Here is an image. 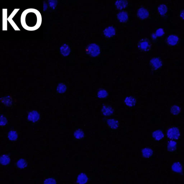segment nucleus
Segmentation results:
<instances>
[{
	"label": "nucleus",
	"mask_w": 184,
	"mask_h": 184,
	"mask_svg": "<svg viewBox=\"0 0 184 184\" xmlns=\"http://www.w3.org/2000/svg\"><path fill=\"white\" fill-rule=\"evenodd\" d=\"M138 46L140 51L148 52L151 50L152 44L151 41L148 39L143 38L139 40Z\"/></svg>",
	"instance_id": "nucleus-1"
},
{
	"label": "nucleus",
	"mask_w": 184,
	"mask_h": 184,
	"mask_svg": "<svg viewBox=\"0 0 184 184\" xmlns=\"http://www.w3.org/2000/svg\"><path fill=\"white\" fill-rule=\"evenodd\" d=\"M87 54L93 57H96L99 55L101 53V49L99 46L96 44L93 43L89 45L86 49Z\"/></svg>",
	"instance_id": "nucleus-2"
},
{
	"label": "nucleus",
	"mask_w": 184,
	"mask_h": 184,
	"mask_svg": "<svg viewBox=\"0 0 184 184\" xmlns=\"http://www.w3.org/2000/svg\"><path fill=\"white\" fill-rule=\"evenodd\" d=\"M180 130L176 127H172L168 129L167 132L168 138L171 140H177L180 138Z\"/></svg>",
	"instance_id": "nucleus-3"
},
{
	"label": "nucleus",
	"mask_w": 184,
	"mask_h": 184,
	"mask_svg": "<svg viewBox=\"0 0 184 184\" xmlns=\"http://www.w3.org/2000/svg\"><path fill=\"white\" fill-rule=\"evenodd\" d=\"M59 52L63 57H68L71 52V49L68 44L66 43L63 44L59 48Z\"/></svg>",
	"instance_id": "nucleus-4"
},
{
	"label": "nucleus",
	"mask_w": 184,
	"mask_h": 184,
	"mask_svg": "<svg viewBox=\"0 0 184 184\" xmlns=\"http://www.w3.org/2000/svg\"><path fill=\"white\" fill-rule=\"evenodd\" d=\"M40 117L39 113L36 111H32L28 114L27 119L30 122L35 123L39 120Z\"/></svg>",
	"instance_id": "nucleus-5"
},
{
	"label": "nucleus",
	"mask_w": 184,
	"mask_h": 184,
	"mask_svg": "<svg viewBox=\"0 0 184 184\" xmlns=\"http://www.w3.org/2000/svg\"><path fill=\"white\" fill-rule=\"evenodd\" d=\"M137 16L141 20H145L149 17L150 13L148 9L144 8L141 7L138 9Z\"/></svg>",
	"instance_id": "nucleus-6"
},
{
	"label": "nucleus",
	"mask_w": 184,
	"mask_h": 184,
	"mask_svg": "<svg viewBox=\"0 0 184 184\" xmlns=\"http://www.w3.org/2000/svg\"><path fill=\"white\" fill-rule=\"evenodd\" d=\"M150 64L152 68L154 69H158L161 68L163 64L161 60L158 58L154 57L150 61Z\"/></svg>",
	"instance_id": "nucleus-7"
},
{
	"label": "nucleus",
	"mask_w": 184,
	"mask_h": 184,
	"mask_svg": "<svg viewBox=\"0 0 184 184\" xmlns=\"http://www.w3.org/2000/svg\"><path fill=\"white\" fill-rule=\"evenodd\" d=\"M102 114L105 116H110L114 113V109L111 106L108 104L103 106L101 110Z\"/></svg>",
	"instance_id": "nucleus-8"
},
{
	"label": "nucleus",
	"mask_w": 184,
	"mask_h": 184,
	"mask_svg": "<svg viewBox=\"0 0 184 184\" xmlns=\"http://www.w3.org/2000/svg\"><path fill=\"white\" fill-rule=\"evenodd\" d=\"M118 20L122 23H126L129 20V16L126 11H123L119 12L117 15Z\"/></svg>",
	"instance_id": "nucleus-9"
},
{
	"label": "nucleus",
	"mask_w": 184,
	"mask_h": 184,
	"mask_svg": "<svg viewBox=\"0 0 184 184\" xmlns=\"http://www.w3.org/2000/svg\"><path fill=\"white\" fill-rule=\"evenodd\" d=\"M108 126L111 130H116L119 126V123L117 120L114 119H107L106 120Z\"/></svg>",
	"instance_id": "nucleus-10"
},
{
	"label": "nucleus",
	"mask_w": 184,
	"mask_h": 184,
	"mask_svg": "<svg viewBox=\"0 0 184 184\" xmlns=\"http://www.w3.org/2000/svg\"><path fill=\"white\" fill-rule=\"evenodd\" d=\"M116 33V31L115 28L111 26L106 28L103 32L104 36L107 38H112L115 35Z\"/></svg>",
	"instance_id": "nucleus-11"
},
{
	"label": "nucleus",
	"mask_w": 184,
	"mask_h": 184,
	"mask_svg": "<svg viewBox=\"0 0 184 184\" xmlns=\"http://www.w3.org/2000/svg\"><path fill=\"white\" fill-rule=\"evenodd\" d=\"M179 38L176 35H170L168 37L166 41L168 44L171 46L176 45L179 41Z\"/></svg>",
	"instance_id": "nucleus-12"
},
{
	"label": "nucleus",
	"mask_w": 184,
	"mask_h": 184,
	"mask_svg": "<svg viewBox=\"0 0 184 184\" xmlns=\"http://www.w3.org/2000/svg\"><path fill=\"white\" fill-rule=\"evenodd\" d=\"M1 102L5 106L10 107L12 106V98L10 96L2 97L1 98Z\"/></svg>",
	"instance_id": "nucleus-13"
},
{
	"label": "nucleus",
	"mask_w": 184,
	"mask_h": 184,
	"mask_svg": "<svg viewBox=\"0 0 184 184\" xmlns=\"http://www.w3.org/2000/svg\"><path fill=\"white\" fill-rule=\"evenodd\" d=\"M67 86L66 84L64 82H61L56 87V93L58 94H64L67 92Z\"/></svg>",
	"instance_id": "nucleus-14"
},
{
	"label": "nucleus",
	"mask_w": 184,
	"mask_h": 184,
	"mask_svg": "<svg viewBox=\"0 0 184 184\" xmlns=\"http://www.w3.org/2000/svg\"><path fill=\"white\" fill-rule=\"evenodd\" d=\"M125 102L127 106L130 108L133 107L136 104V100L133 96H127L125 98Z\"/></svg>",
	"instance_id": "nucleus-15"
},
{
	"label": "nucleus",
	"mask_w": 184,
	"mask_h": 184,
	"mask_svg": "<svg viewBox=\"0 0 184 184\" xmlns=\"http://www.w3.org/2000/svg\"><path fill=\"white\" fill-rule=\"evenodd\" d=\"M152 137L156 141H160L164 138V133L161 130H156L153 132Z\"/></svg>",
	"instance_id": "nucleus-16"
},
{
	"label": "nucleus",
	"mask_w": 184,
	"mask_h": 184,
	"mask_svg": "<svg viewBox=\"0 0 184 184\" xmlns=\"http://www.w3.org/2000/svg\"><path fill=\"white\" fill-rule=\"evenodd\" d=\"M88 180V177L85 174H80L77 178V182L79 184H85Z\"/></svg>",
	"instance_id": "nucleus-17"
},
{
	"label": "nucleus",
	"mask_w": 184,
	"mask_h": 184,
	"mask_svg": "<svg viewBox=\"0 0 184 184\" xmlns=\"http://www.w3.org/2000/svg\"><path fill=\"white\" fill-rule=\"evenodd\" d=\"M8 138L11 141H16L18 138V134L16 131L11 130L8 134Z\"/></svg>",
	"instance_id": "nucleus-18"
},
{
	"label": "nucleus",
	"mask_w": 184,
	"mask_h": 184,
	"mask_svg": "<svg viewBox=\"0 0 184 184\" xmlns=\"http://www.w3.org/2000/svg\"><path fill=\"white\" fill-rule=\"evenodd\" d=\"M73 136L76 139L81 140L84 138L85 133L82 130L78 129L74 132Z\"/></svg>",
	"instance_id": "nucleus-19"
},
{
	"label": "nucleus",
	"mask_w": 184,
	"mask_h": 184,
	"mask_svg": "<svg viewBox=\"0 0 184 184\" xmlns=\"http://www.w3.org/2000/svg\"><path fill=\"white\" fill-rule=\"evenodd\" d=\"M158 12L161 16H164L167 14L168 12V8L167 6L164 4L160 5L158 7Z\"/></svg>",
	"instance_id": "nucleus-20"
},
{
	"label": "nucleus",
	"mask_w": 184,
	"mask_h": 184,
	"mask_svg": "<svg viewBox=\"0 0 184 184\" xmlns=\"http://www.w3.org/2000/svg\"><path fill=\"white\" fill-rule=\"evenodd\" d=\"M128 3L127 1H118L115 3V6L118 9H122L127 7Z\"/></svg>",
	"instance_id": "nucleus-21"
},
{
	"label": "nucleus",
	"mask_w": 184,
	"mask_h": 184,
	"mask_svg": "<svg viewBox=\"0 0 184 184\" xmlns=\"http://www.w3.org/2000/svg\"><path fill=\"white\" fill-rule=\"evenodd\" d=\"M49 9H51L53 12L55 11L57 9L59 1H48Z\"/></svg>",
	"instance_id": "nucleus-22"
},
{
	"label": "nucleus",
	"mask_w": 184,
	"mask_h": 184,
	"mask_svg": "<svg viewBox=\"0 0 184 184\" xmlns=\"http://www.w3.org/2000/svg\"><path fill=\"white\" fill-rule=\"evenodd\" d=\"M11 159L9 156L7 155H4L1 158V163L4 165H6L10 163Z\"/></svg>",
	"instance_id": "nucleus-23"
},
{
	"label": "nucleus",
	"mask_w": 184,
	"mask_h": 184,
	"mask_svg": "<svg viewBox=\"0 0 184 184\" xmlns=\"http://www.w3.org/2000/svg\"><path fill=\"white\" fill-rule=\"evenodd\" d=\"M177 143L175 141L171 140L168 144V149L170 152H173L177 149Z\"/></svg>",
	"instance_id": "nucleus-24"
},
{
	"label": "nucleus",
	"mask_w": 184,
	"mask_h": 184,
	"mask_svg": "<svg viewBox=\"0 0 184 184\" xmlns=\"http://www.w3.org/2000/svg\"><path fill=\"white\" fill-rule=\"evenodd\" d=\"M27 163L26 160L24 159H20L17 162L18 168L20 169H24L27 167Z\"/></svg>",
	"instance_id": "nucleus-25"
},
{
	"label": "nucleus",
	"mask_w": 184,
	"mask_h": 184,
	"mask_svg": "<svg viewBox=\"0 0 184 184\" xmlns=\"http://www.w3.org/2000/svg\"><path fill=\"white\" fill-rule=\"evenodd\" d=\"M143 155L144 157L148 158L151 156L153 154V151L150 148H145L142 151Z\"/></svg>",
	"instance_id": "nucleus-26"
},
{
	"label": "nucleus",
	"mask_w": 184,
	"mask_h": 184,
	"mask_svg": "<svg viewBox=\"0 0 184 184\" xmlns=\"http://www.w3.org/2000/svg\"><path fill=\"white\" fill-rule=\"evenodd\" d=\"M180 108L178 106L174 105L171 108L170 112L174 115H178L180 113Z\"/></svg>",
	"instance_id": "nucleus-27"
},
{
	"label": "nucleus",
	"mask_w": 184,
	"mask_h": 184,
	"mask_svg": "<svg viewBox=\"0 0 184 184\" xmlns=\"http://www.w3.org/2000/svg\"><path fill=\"white\" fill-rule=\"evenodd\" d=\"M108 96V93L105 90H101L98 91V96L100 98H106Z\"/></svg>",
	"instance_id": "nucleus-28"
},
{
	"label": "nucleus",
	"mask_w": 184,
	"mask_h": 184,
	"mask_svg": "<svg viewBox=\"0 0 184 184\" xmlns=\"http://www.w3.org/2000/svg\"><path fill=\"white\" fill-rule=\"evenodd\" d=\"M172 168L173 169L174 171L177 172H181L182 169L181 166L178 163H176L174 164Z\"/></svg>",
	"instance_id": "nucleus-29"
},
{
	"label": "nucleus",
	"mask_w": 184,
	"mask_h": 184,
	"mask_svg": "<svg viewBox=\"0 0 184 184\" xmlns=\"http://www.w3.org/2000/svg\"><path fill=\"white\" fill-rule=\"evenodd\" d=\"M8 121L7 118L6 117V116H5L4 115L1 114V126H4L6 125H7V123Z\"/></svg>",
	"instance_id": "nucleus-30"
},
{
	"label": "nucleus",
	"mask_w": 184,
	"mask_h": 184,
	"mask_svg": "<svg viewBox=\"0 0 184 184\" xmlns=\"http://www.w3.org/2000/svg\"><path fill=\"white\" fill-rule=\"evenodd\" d=\"M56 181L53 178H48L45 180L44 184H56Z\"/></svg>",
	"instance_id": "nucleus-31"
},
{
	"label": "nucleus",
	"mask_w": 184,
	"mask_h": 184,
	"mask_svg": "<svg viewBox=\"0 0 184 184\" xmlns=\"http://www.w3.org/2000/svg\"><path fill=\"white\" fill-rule=\"evenodd\" d=\"M157 36L161 37L164 34V31L162 28H159L156 31V32H155Z\"/></svg>",
	"instance_id": "nucleus-32"
},
{
	"label": "nucleus",
	"mask_w": 184,
	"mask_h": 184,
	"mask_svg": "<svg viewBox=\"0 0 184 184\" xmlns=\"http://www.w3.org/2000/svg\"><path fill=\"white\" fill-rule=\"evenodd\" d=\"M43 11L44 12H46L49 9V4L48 1H44L43 2Z\"/></svg>",
	"instance_id": "nucleus-33"
},
{
	"label": "nucleus",
	"mask_w": 184,
	"mask_h": 184,
	"mask_svg": "<svg viewBox=\"0 0 184 184\" xmlns=\"http://www.w3.org/2000/svg\"><path fill=\"white\" fill-rule=\"evenodd\" d=\"M151 38L153 40H156L158 38V37L156 36L155 33H153L151 35Z\"/></svg>",
	"instance_id": "nucleus-34"
},
{
	"label": "nucleus",
	"mask_w": 184,
	"mask_h": 184,
	"mask_svg": "<svg viewBox=\"0 0 184 184\" xmlns=\"http://www.w3.org/2000/svg\"><path fill=\"white\" fill-rule=\"evenodd\" d=\"M180 16L181 18L184 20V9L181 11Z\"/></svg>",
	"instance_id": "nucleus-35"
}]
</instances>
